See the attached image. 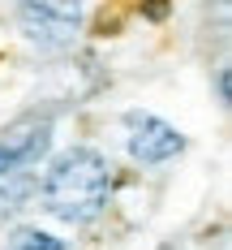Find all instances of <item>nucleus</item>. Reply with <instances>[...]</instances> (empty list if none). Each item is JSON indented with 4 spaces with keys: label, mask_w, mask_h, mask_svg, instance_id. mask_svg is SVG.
<instances>
[{
    "label": "nucleus",
    "mask_w": 232,
    "mask_h": 250,
    "mask_svg": "<svg viewBox=\"0 0 232 250\" xmlns=\"http://www.w3.org/2000/svg\"><path fill=\"white\" fill-rule=\"evenodd\" d=\"M43 211L65 225H90L99 220L107 194H112V168L95 147H69L52 160L48 177L39 186Z\"/></svg>",
    "instance_id": "1"
},
{
    "label": "nucleus",
    "mask_w": 232,
    "mask_h": 250,
    "mask_svg": "<svg viewBox=\"0 0 232 250\" xmlns=\"http://www.w3.org/2000/svg\"><path fill=\"white\" fill-rule=\"evenodd\" d=\"M35 194V177L30 173H4L0 177V216L22 211V203Z\"/></svg>",
    "instance_id": "5"
},
{
    "label": "nucleus",
    "mask_w": 232,
    "mask_h": 250,
    "mask_svg": "<svg viewBox=\"0 0 232 250\" xmlns=\"http://www.w3.org/2000/svg\"><path fill=\"white\" fill-rule=\"evenodd\" d=\"M219 4H228V0H219Z\"/></svg>",
    "instance_id": "9"
},
{
    "label": "nucleus",
    "mask_w": 232,
    "mask_h": 250,
    "mask_svg": "<svg viewBox=\"0 0 232 250\" xmlns=\"http://www.w3.org/2000/svg\"><path fill=\"white\" fill-rule=\"evenodd\" d=\"M138 13H142L146 22H168V13H172V0H142V4H138Z\"/></svg>",
    "instance_id": "7"
},
{
    "label": "nucleus",
    "mask_w": 232,
    "mask_h": 250,
    "mask_svg": "<svg viewBox=\"0 0 232 250\" xmlns=\"http://www.w3.org/2000/svg\"><path fill=\"white\" fill-rule=\"evenodd\" d=\"M215 95H219V104L228 108V100H232V74H228V65L215 74Z\"/></svg>",
    "instance_id": "8"
},
{
    "label": "nucleus",
    "mask_w": 232,
    "mask_h": 250,
    "mask_svg": "<svg viewBox=\"0 0 232 250\" xmlns=\"http://www.w3.org/2000/svg\"><path fill=\"white\" fill-rule=\"evenodd\" d=\"M86 22V0H18V30L39 52L73 48Z\"/></svg>",
    "instance_id": "2"
},
{
    "label": "nucleus",
    "mask_w": 232,
    "mask_h": 250,
    "mask_svg": "<svg viewBox=\"0 0 232 250\" xmlns=\"http://www.w3.org/2000/svg\"><path fill=\"white\" fill-rule=\"evenodd\" d=\"M4 250H65V242L52 237V233H43V229H18L4 242Z\"/></svg>",
    "instance_id": "6"
},
{
    "label": "nucleus",
    "mask_w": 232,
    "mask_h": 250,
    "mask_svg": "<svg viewBox=\"0 0 232 250\" xmlns=\"http://www.w3.org/2000/svg\"><path fill=\"white\" fill-rule=\"evenodd\" d=\"M125 134H129L125 138L129 155L142 168L168 164V160H177L185 151V134L177 125H168L163 117H155V112H125Z\"/></svg>",
    "instance_id": "4"
},
{
    "label": "nucleus",
    "mask_w": 232,
    "mask_h": 250,
    "mask_svg": "<svg viewBox=\"0 0 232 250\" xmlns=\"http://www.w3.org/2000/svg\"><path fill=\"white\" fill-rule=\"evenodd\" d=\"M52 125H56V117L48 108H30V112H22L4 125L0 129V177L22 173L35 160H43L52 147Z\"/></svg>",
    "instance_id": "3"
}]
</instances>
